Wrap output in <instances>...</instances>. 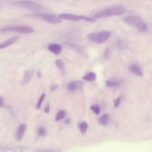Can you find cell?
I'll list each match as a JSON object with an SVG mask.
<instances>
[{"instance_id": "cell-1", "label": "cell", "mask_w": 152, "mask_h": 152, "mask_svg": "<svg viewBox=\"0 0 152 152\" xmlns=\"http://www.w3.org/2000/svg\"><path fill=\"white\" fill-rule=\"evenodd\" d=\"M125 10L122 6H116L102 10L95 14V17L102 19L122 14Z\"/></svg>"}, {"instance_id": "cell-2", "label": "cell", "mask_w": 152, "mask_h": 152, "mask_svg": "<svg viewBox=\"0 0 152 152\" xmlns=\"http://www.w3.org/2000/svg\"><path fill=\"white\" fill-rule=\"evenodd\" d=\"M112 35L109 31H104L89 34L88 37L91 41L98 44H102L106 41Z\"/></svg>"}, {"instance_id": "cell-3", "label": "cell", "mask_w": 152, "mask_h": 152, "mask_svg": "<svg viewBox=\"0 0 152 152\" xmlns=\"http://www.w3.org/2000/svg\"><path fill=\"white\" fill-rule=\"evenodd\" d=\"M36 16L43 19L50 24H57L61 23L62 20L59 17L53 15L44 13H37L34 14Z\"/></svg>"}, {"instance_id": "cell-4", "label": "cell", "mask_w": 152, "mask_h": 152, "mask_svg": "<svg viewBox=\"0 0 152 152\" xmlns=\"http://www.w3.org/2000/svg\"><path fill=\"white\" fill-rule=\"evenodd\" d=\"M18 5L24 9L32 11L40 10L42 8L40 5L30 1H23L20 2Z\"/></svg>"}, {"instance_id": "cell-5", "label": "cell", "mask_w": 152, "mask_h": 152, "mask_svg": "<svg viewBox=\"0 0 152 152\" xmlns=\"http://www.w3.org/2000/svg\"><path fill=\"white\" fill-rule=\"evenodd\" d=\"M10 31H15L23 33L30 34L34 32V30L32 28L30 27L18 26L6 28L1 30V31L2 32Z\"/></svg>"}, {"instance_id": "cell-6", "label": "cell", "mask_w": 152, "mask_h": 152, "mask_svg": "<svg viewBox=\"0 0 152 152\" xmlns=\"http://www.w3.org/2000/svg\"><path fill=\"white\" fill-rule=\"evenodd\" d=\"M124 21L128 25L136 28L143 21L139 17L132 15L124 19Z\"/></svg>"}, {"instance_id": "cell-7", "label": "cell", "mask_w": 152, "mask_h": 152, "mask_svg": "<svg viewBox=\"0 0 152 152\" xmlns=\"http://www.w3.org/2000/svg\"><path fill=\"white\" fill-rule=\"evenodd\" d=\"M59 17L61 19L72 21L78 22L81 20H84L85 16L77 15L69 13H62L59 15Z\"/></svg>"}, {"instance_id": "cell-8", "label": "cell", "mask_w": 152, "mask_h": 152, "mask_svg": "<svg viewBox=\"0 0 152 152\" xmlns=\"http://www.w3.org/2000/svg\"><path fill=\"white\" fill-rule=\"evenodd\" d=\"M83 85V82L81 81H75L69 84L67 87V89L69 91L74 92L77 89H82Z\"/></svg>"}, {"instance_id": "cell-9", "label": "cell", "mask_w": 152, "mask_h": 152, "mask_svg": "<svg viewBox=\"0 0 152 152\" xmlns=\"http://www.w3.org/2000/svg\"><path fill=\"white\" fill-rule=\"evenodd\" d=\"M26 125L25 124H22L19 127L16 133V139L17 141L21 140L23 137L26 129Z\"/></svg>"}, {"instance_id": "cell-10", "label": "cell", "mask_w": 152, "mask_h": 152, "mask_svg": "<svg viewBox=\"0 0 152 152\" xmlns=\"http://www.w3.org/2000/svg\"><path fill=\"white\" fill-rule=\"evenodd\" d=\"M34 73V70H30L26 71L21 82V85H26L28 84Z\"/></svg>"}, {"instance_id": "cell-11", "label": "cell", "mask_w": 152, "mask_h": 152, "mask_svg": "<svg viewBox=\"0 0 152 152\" xmlns=\"http://www.w3.org/2000/svg\"><path fill=\"white\" fill-rule=\"evenodd\" d=\"M48 49L51 52L56 55H58L61 52L62 48L61 45L57 44H52L48 47Z\"/></svg>"}, {"instance_id": "cell-12", "label": "cell", "mask_w": 152, "mask_h": 152, "mask_svg": "<svg viewBox=\"0 0 152 152\" xmlns=\"http://www.w3.org/2000/svg\"><path fill=\"white\" fill-rule=\"evenodd\" d=\"M20 38V36H15L12 37L9 39L7 40L0 45V49H2L8 47L14 43L18 40Z\"/></svg>"}, {"instance_id": "cell-13", "label": "cell", "mask_w": 152, "mask_h": 152, "mask_svg": "<svg viewBox=\"0 0 152 152\" xmlns=\"http://www.w3.org/2000/svg\"><path fill=\"white\" fill-rule=\"evenodd\" d=\"M130 70L133 73L139 77H142L143 73L140 68L135 65H131L130 66Z\"/></svg>"}, {"instance_id": "cell-14", "label": "cell", "mask_w": 152, "mask_h": 152, "mask_svg": "<svg viewBox=\"0 0 152 152\" xmlns=\"http://www.w3.org/2000/svg\"><path fill=\"white\" fill-rule=\"evenodd\" d=\"M55 64L60 69L61 73L64 75L65 72V66L63 61L60 59H57L55 61Z\"/></svg>"}, {"instance_id": "cell-15", "label": "cell", "mask_w": 152, "mask_h": 152, "mask_svg": "<svg viewBox=\"0 0 152 152\" xmlns=\"http://www.w3.org/2000/svg\"><path fill=\"white\" fill-rule=\"evenodd\" d=\"M108 116L107 114H105L101 116L98 120V122L100 125L106 126L108 122Z\"/></svg>"}, {"instance_id": "cell-16", "label": "cell", "mask_w": 152, "mask_h": 152, "mask_svg": "<svg viewBox=\"0 0 152 152\" xmlns=\"http://www.w3.org/2000/svg\"><path fill=\"white\" fill-rule=\"evenodd\" d=\"M121 81H110L107 80L106 82V85L108 87H114L119 86L122 83Z\"/></svg>"}, {"instance_id": "cell-17", "label": "cell", "mask_w": 152, "mask_h": 152, "mask_svg": "<svg viewBox=\"0 0 152 152\" xmlns=\"http://www.w3.org/2000/svg\"><path fill=\"white\" fill-rule=\"evenodd\" d=\"M96 77V75L93 72L89 73L83 77V79L88 81H94Z\"/></svg>"}, {"instance_id": "cell-18", "label": "cell", "mask_w": 152, "mask_h": 152, "mask_svg": "<svg viewBox=\"0 0 152 152\" xmlns=\"http://www.w3.org/2000/svg\"><path fill=\"white\" fill-rule=\"evenodd\" d=\"M79 127L81 133L85 134L88 127L87 124L86 122H82L79 124Z\"/></svg>"}, {"instance_id": "cell-19", "label": "cell", "mask_w": 152, "mask_h": 152, "mask_svg": "<svg viewBox=\"0 0 152 152\" xmlns=\"http://www.w3.org/2000/svg\"><path fill=\"white\" fill-rule=\"evenodd\" d=\"M65 112L64 110H60L58 112L56 117H55V120L58 121L63 119L65 117Z\"/></svg>"}, {"instance_id": "cell-20", "label": "cell", "mask_w": 152, "mask_h": 152, "mask_svg": "<svg viewBox=\"0 0 152 152\" xmlns=\"http://www.w3.org/2000/svg\"><path fill=\"white\" fill-rule=\"evenodd\" d=\"M38 133L39 135L41 136H44L46 135V131L45 128L40 127L38 130Z\"/></svg>"}, {"instance_id": "cell-21", "label": "cell", "mask_w": 152, "mask_h": 152, "mask_svg": "<svg viewBox=\"0 0 152 152\" xmlns=\"http://www.w3.org/2000/svg\"><path fill=\"white\" fill-rule=\"evenodd\" d=\"M45 96L46 95L44 93L41 96L36 106V108L38 109H40V108L41 104H42V102Z\"/></svg>"}, {"instance_id": "cell-22", "label": "cell", "mask_w": 152, "mask_h": 152, "mask_svg": "<svg viewBox=\"0 0 152 152\" xmlns=\"http://www.w3.org/2000/svg\"><path fill=\"white\" fill-rule=\"evenodd\" d=\"M91 109L95 114L97 115L99 114L100 110L98 106L96 105L92 106Z\"/></svg>"}, {"instance_id": "cell-23", "label": "cell", "mask_w": 152, "mask_h": 152, "mask_svg": "<svg viewBox=\"0 0 152 152\" xmlns=\"http://www.w3.org/2000/svg\"><path fill=\"white\" fill-rule=\"evenodd\" d=\"M58 86L56 84H53L51 86L50 89V91L51 93L53 92L58 88Z\"/></svg>"}, {"instance_id": "cell-24", "label": "cell", "mask_w": 152, "mask_h": 152, "mask_svg": "<svg viewBox=\"0 0 152 152\" xmlns=\"http://www.w3.org/2000/svg\"><path fill=\"white\" fill-rule=\"evenodd\" d=\"M121 99L120 96L117 98L115 100L114 102V106L115 107H118L119 105Z\"/></svg>"}, {"instance_id": "cell-25", "label": "cell", "mask_w": 152, "mask_h": 152, "mask_svg": "<svg viewBox=\"0 0 152 152\" xmlns=\"http://www.w3.org/2000/svg\"><path fill=\"white\" fill-rule=\"evenodd\" d=\"M50 104L48 103L47 104L46 108H45L44 110V112L46 113H49L50 111Z\"/></svg>"}, {"instance_id": "cell-26", "label": "cell", "mask_w": 152, "mask_h": 152, "mask_svg": "<svg viewBox=\"0 0 152 152\" xmlns=\"http://www.w3.org/2000/svg\"><path fill=\"white\" fill-rule=\"evenodd\" d=\"M37 77L38 79H40L42 77V73L40 71H37Z\"/></svg>"}, {"instance_id": "cell-27", "label": "cell", "mask_w": 152, "mask_h": 152, "mask_svg": "<svg viewBox=\"0 0 152 152\" xmlns=\"http://www.w3.org/2000/svg\"><path fill=\"white\" fill-rule=\"evenodd\" d=\"M3 102L4 100L3 98L2 97H1V98H0V106L1 107H2L3 106Z\"/></svg>"}, {"instance_id": "cell-28", "label": "cell", "mask_w": 152, "mask_h": 152, "mask_svg": "<svg viewBox=\"0 0 152 152\" xmlns=\"http://www.w3.org/2000/svg\"><path fill=\"white\" fill-rule=\"evenodd\" d=\"M71 121V120L70 119H67L65 120L64 123L66 124H69L70 123Z\"/></svg>"}, {"instance_id": "cell-29", "label": "cell", "mask_w": 152, "mask_h": 152, "mask_svg": "<svg viewBox=\"0 0 152 152\" xmlns=\"http://www.w3.org/2000/svg\"><path fill=\"white\" fill-rule=\"evenodd\" d=\"M108 49H106V50L105 53V56L106 57V58H107V57L108 56Z\"/></svg>"}]
</instances>
